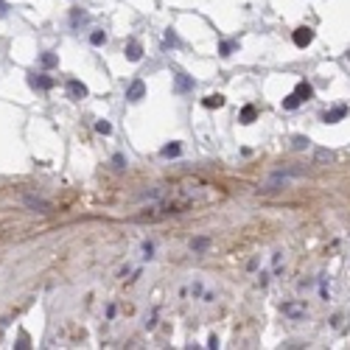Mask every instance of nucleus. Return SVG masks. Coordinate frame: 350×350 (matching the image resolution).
<instances>
[{
    "mask_svg": "<svg viewBox=\"0 0 350 350\" xmlns=\"http://www.w3.org/2000/svg\"><path fill=\"white\" fill-rule=\"evenodd\" d=\"M23 205L31 207V210H36V213H48L51 210V202L48 199H42V196H31V193H25V196H23Z\"/></svg>",
    "mask_w": 350,
    "mask_h": 350,
    "instance_id": "f257e3e1",
    "label": "nucleus"
},
{
    "mask_svg": "<svg viewBox=\"0 0 350 350\" xmlns=\"http://www.w3.org/2000/svg\"><path fill=\"white\" fill-rule=\"evenodd\" d=\"M143 96H146V84H143L140 79H135L132 84L126 87V101H132V104H135V101H140Z\"/></svg>",
    "mask_w": 350,
    "mask_h": 350,
    "instance_id": "f03ea898",
    "label": "nucleus"
},
{
    "mask_svg": "<svg viewBox=\"0 0 350 350\" xmlns=\"http://www.w3.org/2000/svg\"><path fill=\"white\" fill-rule=\"evenodd\" d=\"M28 84L34 87V90H51V87H54V79H48V76H36V73H31V76H28Z\"/></svg>",
    "mask_w": 350,
    "mask_h": 350,
    "instance_id": "7ed1b4c3",
    "label": "nucleus"
},
{
    "mask_svg": "<svg viewBox=\"0 0 350 350\" xmlns=\"http://www.w3.org/2000/svg\"><path fill=\"white\" fill-rule=\"evenodd\" d=\"M311 39H314V31H311V28H297L294 31V45H297V48L311 45Z\"/></svg>",
    "mask_w": 350,
    "mask_h": 350,
    "instance_id": "20e7f679",
    "label": "nucleus"
},
{
    "mask_svg": "<svg viewBox=\"0 0 350 350\" xmlns=\"http://www.w3.org/2000/svg\"><path fill=\"white\" fill-rule=\"evenodd\" d=\"M344 115H347V107H333V109H328V112H322V121L336 123V121H342Z\"/></svg>",
    "mask_w": 350,
    "mask_h": 350,
    "instance_id": "39448f33",
    "label": "nucleus"
},
{
    "mask_svg": "<svg viewBox=\"0 0 350 350\" xmlns=\"http://www.w3.org/2000/svg\"><path fill=\"white\" fill-rule=\"evenodd\" d=\"M140 56H143L140 42H138V39H129V45H126V59L129 62H140Z\"/></svg>",
    "mask_w": 350,
    "mask_h": 350,
    "instance_id": "423d86ee",
    "label": "nucleus"
},
{
    "mask_svg": "<svg viewBox=\"0 0 350 350\" xmlns=\"http://www.w3.org/2000/svg\"><path fill=\"white\" fill-rule=\"evenodd\" d=\"M67 93H70V98H84L87 96V87L81 84V81L70 79V81H67Z\"/></svg>",
    "mask_w": 350,
    "mask_h": 350,
    "instance_id": "0eeeda50",
    "label": "nucleus"
},
{
    "mask_svg": "<svg viewBox=\"0 0 350 350\" xmlns=\"http://www.w3.org/2000/svg\"><path fill=\"white\" fill-rule=\"evenodd\" d=\"M294 96L300 98V101H308V98L314 96V87L308 84V81H300V84L294 87Z\"/></svg>",
    "mask_w": 350,
    "mask_h": 350,
    "instance_id": "6e6552de",
    "label": "nucleus"
},
{
    "mask_svg": "<svg viewBox=\"0 0 350 350\" xmlns=\"http://www.w3.org/2000/svg\"><path fill=\"white\" fill-rule=\"evenodd\" d=\"M193 90V79H188L185 73H177V93H191Z\"/></svg>",
    "mask_w": 350,
    "mask_h": 350,
    "instance_id": "1a4fd4ad",
    "label": "nucleus"
},
{
    "mask_svg": "<svg viewBox=\"0 0 350 350\" xmlns=\"http://www.w3.org/2000/svg\"><path fill=\"white\" fill-rule=\"evenodd\" d=\"M255 115H258V112H255V107H252V104H247V107L241 109V123H252Z\"/></svg>",
    "mask_w": 350,
    "mask_h": 350,
    "instance_id": "9d476101",
    "label": "nucleus"
},
{
    "mask_svg": "<svg viewBox=\"0 0 350 350\" xmlns=\"http://www.w3.org/2000/svg\"><path fill=\"white\" fill-rule=\"evenodd\" d=\"M202 104H205V107H210V109H213V107L218 109V107H224V96H218V93H216V96H207Z\"/></svg>",
    "mask_w": 350,
    "mask_h": 350,
    "instance_id": "9b49d317",
    "label": "nucleus"
},
{
    "mask_svg": "<svg viewBox=\"0 0 350 350\" xmlns=\"http://www.w3.org/2000/svg\"><path fill=\"white\" fill-rule=\"evenodd\" d=\"M207 244H210V238L199 236V238H193V241H191V249H193V252H202V249H207Z\"/></svg>",
    "mask_w": 350,
    "mask_h": 350,
    "instance_id": "f8f14e48",
    "label": "nucleus"
},
{
    "mask_svg": "<svg viewBox=\"0 0 350 350\" xmlns=\"http://www.w3.org/2000/svg\"><path fill=\"white\" fill-rule=\"evenodd\" d=\"M180 151H182L180 143H168L163 151H160V154H163V157H180Z\"/></svg>",
    "mask_w": 350,
    "mask_h": 350,
    "instance_id": "ddd939ff",
    "label": "nucleus"
},
{
    "mask_svg": "<svg viewBox=\"0 0 350 350\" xmlns=\"http://www.w3.org/2000/svg\"><path fill=\"white\" fill-rule=\"evenodd\" d=\"M300 104H302V101L294 96V93H291L289 98H283V109H297V107H300Z\"/></svg>",
    "mask_w": 350,
    "mask_h": 350,
    "instance_id": "4468645a",
    "label": "nucleus"
},
{
    "mask_svg": "<svg viewBox=\"0 0 350 350\" xmlns=\"http://www.w3.org/2000/svg\"><path fill=\"white\" fill-rule=\"evenodd\" d=\"M308 146H311V140H308L305 135H297V138H294V149H297V151L308 149Z\"/></svg>",
    "mask_w": 350,
    "mask_h": 350,
    "instance_id": "2eb2a0df",
    "label": "nucleus"
},
{
    "mask_svg": "<svg viewBox=\"0 0 350 350\" xmlns=\"http://www.w3.org/2000/svg\"><path fill=\"white\" fill-rule=\"evenodd\" d=\"M90 42L93 45H104V42H107V34H104V31H93V34H90Z\"/></svg>",
    "mask_w": 350,
    "mask_h": 350,
    "instance_id": "dca6fc26",
    "label": "nucleus"
},
{
    "mask_svg": "<svg viewBox=\"0 0 350 350\" xmlns=\"http://www.w3.org/2000/svg\"><path fill=\"white\" fill-rule=\"evenodd\" d=\"M218 51H222V56H230V54H233V51H236V42H230V39H224V42H222V48H218Z\"/></svg>",
    "mask_w": 350,
    "mask_h": 350,
    "instance_id": "f3484780",
    "label": "nucleus"
},
{
    "mask_svg": "<svg viewBox=\"0 0 350 350\" xmlns=\"http://www.w3.org/2000/svg\"><path fill=\"white\" fill-rule=\"evenodd\" d=\"M143 258H146V260L154 258V241H146V244H143Z\"/></svg>",
    "mask_w": 350,
    "mask_h": 350,
    "instance_id": "a211bd4d",
    "label": "nucleus"
},
{
    "mask_svg": "<svg viewBox=\"0 0 350 350\" xmlns=\"http://www.w3.org/2000/svg\"><path fill=\"white\" fill-rule=\"evenodd\" d=\"M283 314H289V317H302L305 311H302V308H294V305H283Z\"/></svg>",
    "mask_w": 350,
    "mask_h": 350,
    "instance_id": "6ab92c4d",
    "label": "nucleus"
},
{
    "mask_svg": "<svg viewBox=\"0 0 350 350\" xmlns=\"http://www.w3.org/2000/svg\"><path fill=\"white\" fill-rule=\"evenodd\" d=\"M56 62H59V59H56L54 54H45L42 56V67H56Z\"/></svg>",
    "mask_w": 350,
    "mask_h": 350,
    "instance_id": "aec40b11",
    "label": "nucleus"
},
{
    "mask_svg": "<svg viewBox=\"0 0 350 350\" xmlns=\"http://www.w3.org/2000/svg\"><path fill=\"white\" fill-rule=\"evenodd\" d=\"M96 129H98L101 135H109V132H112V126H109L107 121H98V123H96Z\"/></svg>",
    "mask_w": 350,
    "mask_h": 350,
    "instance_id": "412c9836",
    "label": "nucleus"
},
{
    "mask_svg": "<svg viewBox=\"0 0 350 350\" xmlns=\"http://www.w3.org/2000/svg\"><path fill=\"white\" fill-rule=\"evenodd\" d=\"M177 42H180V39H177V34H174V31H165V45H177Z\"/></svg>",
    "mask_w": 350,
    "mask_h": 350,
    "instance_id": "4be33fe9",
    "label": "nucleus"
},
{
    "mask_svg": "<svg viewBox=\"0 0 350 350\" xmlns=\"http://www.w3.org/2000/svg\"><path fill=\"white\" fill-rule=\"evenodd\" d=\"M154 325H157V311H151V317H146V328L151 331Z\"/></svg>",
    "mask_w": 350,
    "mask_h": 350,
    "instance_id": "5701e85b",
    "label": "nucleus"
},
{
    "mask_svg": "<svg viewBox=\"0 0 350 350\" xmlns=\"http://www.w3.org/2000/svg\"><path fill=\"white\" fill-rule=\"evenodd\" d=\"M81 20H84V14H81V12H73V25H79Z\"/></svg>",
    "mask_w": 350,
    "mask_h": 350,
    "instance_id": "b1692460",
    "label": "nucleus"
},
{
    "mask_svg": "<svg viewBox=\"0 0 350 350\" xmlns=\"http://www.w3.org/2000/svg\"><path fill=\"white\" fill-rule=\"evenodd\" d=\"M258 283H260V286L269 283V275H266V272H260V275H258Z\"/></svg>",
    "mask_w": 350,
    "mask_h": 350,
    "instance_id": "393cba45",
    "label": "nucleus"
},
{
    "mask_svg": "<svg viewBox=\"0 0 350 350\" xmlns=\"http://www.w3.org/2000/svg\"><path fill=\"white\" fill-rule=\"evenodd\" d=\"M207 347L216 350V347H218V339H216V336H210V339H207Z\"/></svg>",
    "mask_w": 350,
    "mask_h": 350,
    "instance_id": "a878e982",
    "label": "nucleus"
},
{
    "mask_svg": "<svg viewBox=\"0 0 350 350\" xmlns=\"http://www.w3.org/2000/svg\"><path fill=\"white\" fill-rule=\"evenodd\" d=\"M191 291H193V297H199V294H202V283H193Z\"/></svg>",
    "mask_w": 350,
    "mask_h": 350,
    "instance_id": "bb28decb",
    "label": "nucleus"
},
{
    "mask_svg": "<svg viewBox=\"0 0 350 350\" xmlns=\"http://www.w3.org/2000/svg\"><path fill=\"white\" fill-rule=\"evenodd\" d=\"M6 14H9V6L3 3V0H0V17H6Z\"/></svg>",
    "mask_w": 350,
    "mask_h": 350,
    "instance_id": "cd10ccee",
    "label": "nucleus"
}]
</instances>
